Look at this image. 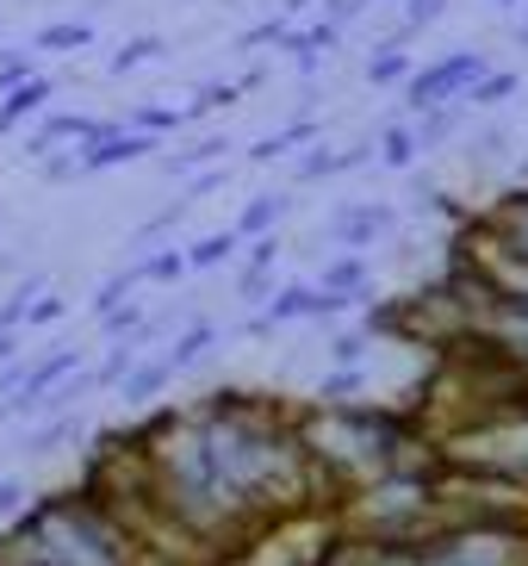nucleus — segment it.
Segmentation results:
<instances>
[{
    "label": "nucleus",
    "instance_id": "nucleus-16",
    "mask_svg": "<svg viewBox=\"0 0 528 566\" xmlns=\"http://www.w3.org/2000/svg\"><path fill=\"white\" fill-rule=\"evenodd\" d=\"M87 44H94V19H63L38 32V51H87Z\"/></svg>",
    "mask_w": 528,
    "mask_h": 566
},
{
    "label": "nucleus",
    "instance_id": "nucleus-29",
    "mask_svg": "<svg viewBox=\"0 0 528 566\" xmlns=\"http://www.w3.org/2000/svg\"><path fill=\"white\" fill-rule=\"evenodd\" d=\"M68 436H75V423H68V417H56V423H44V430L32 436V449H38V454H50L56 442H68Z\"/></svg>",
    "mask_w": 528,
    "mask_h": 566
},
{
    "label": "nucleus",
    "instance_id": "nucleus-2",
    "mask_svg": "<svg viewBox=\"0 0 528 566\" xmlns=\"http://www.w3.org/2000/svg\"><path fill=\"white\" fill-rule=\"evenodd\" d=\"M485 56L479 51H454V56H435L430 69H416L411 82H404V106L411 113H430V106H454L473 94V82L485 75Z\"/></svg>",
    "mask_w": 528,
    "mask_h": 566
},
{
    "label": "nucleus",
    "instance_id": "nucleus-19",
    "mask_svg": "<svg viewBox=\"0 0 528 566\" xmlns=\"http://www.w3.org/2000/svg\"><path fill=\"white\" fill-rule=\"evenodd\" d=\"M125 125H131V132L162 137V132H181V125H193V118H187V106H181V113H175V106H137V113L125 118Z\"/></svg>",
    "mask_w": 528,
    "mask_h": 566
},
{
    "label": "nucleus",
    "instance_id": "nucleus-15",
    "mask_svg": "<svg viewBox=\"0 0 528 566\" xmlns=\"http://www.w3.org/2000/svg\"><path fill=\"white\" fill-rule=\"evenodd\" d=\"M317 399L324 405H361L367 399V367H336L330 380L317 386Z\"/></svg>",
    "mask_w": 528,
    "mask_h": 566
},
{
    "label": "nucleus",
    "instance_id": "nucleus-21",
    "mask_svg": "<svg viewBox=\"0 0 528 566\" xmlns=\"http://www.w3.org/2000/svg\"><path fill=\"white\" fill-rule=\"evenodd\" d=\"M442 7H447V0H404V19H398L392 44H411L423 25H435V19H442Z\"/></svg>",
    "mask_w": 528,
    "mask_h": 566
},
{
    "label": "nucleus",
    "instance_id": "nucleus-37",
    "mask_svg": "<svg viewBox=\"0 0 528 566\" xmlns=\"http://www.w3.org/2000/svg\"><path fill=\"white\" fill-rule=\"evenodd\" d=\"M516 38H522V44H528V25H522V32H516Z\"/></svg>",
    "mask_w": 528,
    "mask_h": 566
},
{
    "label": "nucleus",
    "instance_id": "nucleus-30",
    "mask_svg": "<svg viewBox=\"0 0 528 566\" xmlns=\"http://www.w3.org/2000/svg\"><path fill=\"white\" fill-rule=\"evenodd\" d=\"M44 175H50V181H75V175H82V156L50 150V156H44Z\"/></svg>",
    "mask_w": 528,
    "mask_h": 566
},
{
    "label": "nucleus",
    "instance_id": "nucleus-6",
    "mask_svg": "<svg viewBox=\"0 0 528 566\" xmlns=\"http://www.w3.org/2000/svg\"><path fill=\"white\" fill-rule=\"evenodd\" d=\"M50 94H56V82H50V75H32L25 87H13V94H0V137H7V132H19V125H25L32 113H44V106H50Z\"/></svg>",
    "mask_w": 528,
    "mask_h": 566
},
{
    "label": "nucleus",
    "instance_id": "nucleus-10",
    "mask_svg": "<svg viewBox=\"0 0 528 566\" xmlns=\"http://www.w3.org/2000/svg\"><path fill=\"white\" fill-rule=\"evenodd\" d=\"M212 343H218V324H212V317L187 324V331L175 336V349H168V367H175V374H187L193 361H205V355H212Z\"/></svg>",
    "mask_w": 528,
    "mask_h": 566
},
{
    "label": "nucleus",
    "instance_id": "nucleus-31",
    "mask_svg": "<svg viewBox=\"0 0 528 566\" xmlns=\"http://www.w3.org/2000/svg\"><path fill=\"white\" fill-rule=\"evenodd\" d=\"M56 317H63V300H56V293H38L32 312H25V324H56Z\"/></svg>",
    "mask_w": 528,
    "mask_h": 566
},
{
    "label": "nucleus",
    "instance_id": "nucleus-7",
    "mask_svg": "<svg viewBox=\"0 0 528 566\" xmlns=\"http://www.w3.org/2000/svg\"><path fill=\"white\" fill-rule=\"evenodd\" d=\"M99 132V118H82V113H50L44 125L32 132V150L50 156V150H63V144H87V137Z\"/></svg>",
    "mask_w": 528,
    "mask_h": 566
},
{
    "label": "nucleus",
    "instance_id": "nucleus-11",
    "mask_svg": "<svg viewBox=\"0 0 528 566\" xmlns=\"http://www.w3.org/2000/svg\"><path fill=\"white\" fill-rule=\"evenodd\" d=\"M416 69H411V51H404V44H392V38H386L380 51L367 56V82L373 87H392V82H411Z\"/></svg>",
    "mask_w": 528,
    "mask_h": 566
},
{
    "label": "nucleus",
    "instance_id": "nucleus-25",
    "mask_svg": "<svg viewBox=\"0 0 528 566\" xmlns=\"http://www.w3.org/2000/svg\"><path fill=\"white\" fill-rule=\"evenodd\" d=\"M32 75H38V69H32V56H25V51H7V56H0V94L25 87Z\"/></svg>",
    "mask_w": 528,
    "mask_h": 566
},
{
    "label": "nucleus",
    "instance_id": "nucleus-26",
    "mask_svg": "<svg viewBox=\"0 0 528 566\" xmlns=\"http://www.w3.org/2000/svg\"><path fill=\"white\" fill-rule=\"evenodd\" d=\"M236 293H243V300H255V305H267V300H274V268H243Z\"/></svg>",
    "mask_w": 528,
    "mask_h": 566
},
{
    "label": "nucleus",
    "instance_id": "nucleus-23",
    "mask_svg": "<svg viewBox=\"0 0 528 566\" xmlns=\"http://www.w3.org/2000/svg\"><path fill=\"white\" fill-rule=\"evenodd\" d=\"M367 343H373V331H367V324H361V331H342V336L330 343L336 367H361V361H367Z\"/></svg>",
    "mask_w": 528,
    "mask_h": 566
},
{
    "label": "nucleus",
    "instance_id": "nucleus-18",
    "mask_svg": "<svg viewBox=\"0 0 528 566\" xmlns=\"http://www.w3.org/2000/svg\"><path fill=\"white\" fill-rule=\"evenodd\" d=\"M137 268H144V286H175L181 274H193V268H187V250H156Z\"/></svg>",
    "mask_w": 528,
    "mask_h": 566
},
{
    "label": "nucleus",
    "instance_id": "nucleus-36",
    "mask_svg": "<svg viewBox=\"0 0 528 566\" xmlns=\"http://www.w3.org/2000/svg\"><path fill=\"white\" fill-rule=\"evenodd\" d=\"M497 7H528V0H497Z\"/></svg>",
    "mask_w": 528,
    "mask_h": 566
},
{
    "label": "nucleus",
    "instance_id": "nucleus-24",
    "mask_svg": "<svg viewBox=\"0 0 528 566\" xmlns=\"http://www.w3.org/2000/svg\"><path fill=\"white\" fill-rule=\"evenodd\" d=\"M156 56H162V38H131V44L113 56V75H131L137 63H156Z\"/></svg>",
    "mask_w": 528,
    "mask_h": 566
},
{
    "label": "nucleus",
    "instance_id": "nucleus-9",
    "mask_svg": "<svg viewBox=\"0 0 528 566\" xmlns=\"http://www.w3.org/2000/svg\"><path fill=\"white\" fill-rule=\"evenodd\" d=\"M168 380H175V367H168V355H156V361H131V374L118 380V392L131 405H149V399H162Z\"/></svg>",
    "mask_w": 528,
    "mask_h": 566
},
{
    "label": "nucleus",
    "instance_id": "nucleus-33",
    "mask_svg": "<svg viewBox=\"0 0 528 566\" xmlns=\"http://www.w3.org/2000/svg\"><path fill=\"white\" fill-rule=\"evenodd\" d=\"M274 255H281V237H255L249 243V268H274Z\"/></svg>",
    "mask_w": 528,
    "mask_h": 566
},
{
    "label": "nucleus",
    "instance_id": "nucleus-28",
    "mask_svg": "<svg viewBox=\"0 0 528 566\" xmlns=\"http://www.w3.org/2000/svg\"><path fill=\"white\" fill-rule=\"evenodd\" d=\"M367 7H373V0H330V7H324V19H330V25H342V32H348V25H355V19L367 13Z\"/></svg>",
    "mask_w": 528,
    "mask_h": 566
},
{
    "label": "nucleus",
    "instance_id": "nucleus-32",
    "mask_svg": "<svg viewBox=\"0 0 528 566\" xmlns=\"http://www.w3.org/2000/svg\"><path fill=\"white\" fill-rule=\"evenodd\" d=\"M19 511H25V485H19V480H0V516L13 523Z\"/></svg>",
    "mask_w": 528,
    "mask_h": 566
},
{
    "label": "nucleus",
    "instance_id": "nucleus-35",
    "mask_svg": "<svg viewBox=\"0 0 528 566\" xmlns=\"http://www.w3.org/2000/svg\"><path fill=\"white\" fill-rule=\"evenodd\" d=\"M305 7H311V0H286V19H293V13H305Z\"/></svg>",
    "mask_w": 528,
    "mask_h": 566
},
{
    "label": "nucleus",
    "instance_id": "nucleus-3",
    "mask_svg": "<svg viewBox=\"0 0 528 566\" xmlns=\"http://www.w3.org/2000/svg\"><path fill=\"white\" fill-rule=\"evenodd\" d=\"M336 312H348V305L336 293H324L317 281H286V286H274V300L262 312L249 317V331L267 336V331H281V324H293V317H336Z\"/></svg>",
    "mask_w": 528,
    "mask_h": 566
},
{
    "label": "nucleus",
    "instance_id": "nucleus-14",
    "mask_svg": "<svg viewBox=\"0 0 528 566\" xmlns=\"http://www.w3.org/2000/svg\"><path fill=\"white\" fill-rule=\"evenodd\" d=\"M373 150H380V163H386V168H411L423 144H416V125H386Z\"/></svg>",
    "mask_w": 528,
    "mask_h": 566
},
{
    "label": "nucleus",
    "instance_id": "nucleus-17",
    "mask_svg": "<svg viewBox=\"0 0 528 566\" xmlns=\"http://www.w3.org/2000/svg\"><path fill=\"white\" fill-rule=\"evenodd\" d=\"M516 87H522V82H516V69H485V75L473 82V94H466L461 106H497V101H510Z\"/></svg>",
    "mask_w": 528,
    "mask_h": 566
},
{
    "label": "nucleus",
    "instance_id": "nucleus-12",
    "mask_svg": "<svg viewBox=\"0 0 528 566\" xmlns=\"http://www.w3.org/2000/svg\"><path fill=\"white\" fill-rule=\"evenodd\" d=\"M305 144H317V118H293L286 132L262 137V144L249 150V163H274V156H286V150H305Z\"/></svg>",
    "mask_w": 528,
    "mask_h": 566
},
{
    "label": "nucleus",
    "instance_id": "nucleus-27",
    "mask_svg": "<svg viewBox=\"0 0 528 566\" xmlns=\"http://www.w3.org/2000/svg\"><path fill=\"white\" fill-rule=\"evenodd\" d=\"M224 150H231L224 137H199V144H193V150H187V156H181V163H175V168H199V163H218V156H224Z\"/></svg>",
    "mask_w": 528,
    "mask_h": 566
},
{
    "label": "nucleus",
    "instance_id": "nucleus-8",
    "mask_svg": "<svg viewBox=\"0 0 528 566\" xmlns=\"http://www.w3.org/2000/svg\"><path fill=\"white\" fill-rule=\"evenodd\" d=\"M286 206H293L286 193H255V200L243 206V218H236L231 231L243 237V243H255V237H274V224L286 218Z\"/></svg>",
    "mask_w": 528,
    "mask_h": 566
},
{
    "label": "nucleus",
    "instance_id": "nucleus-13",
    "mask_svg": "<svg viewBox=\"0 0 528 566\" xmlns=\"http://www.w3.org/2000/svg\"><path fill=\"white\" fill-rule=\"evenodd\" d=\"M236 243H243L236 231H212V237H199V243H187V268H199V274H205V268H224V262L236 255Z\"/></svg>",
    "mask_w": 528,
    "mask_h": 566
},
{
    "label": "nucleus",
    "instance_id": "nucleus-5",
    "mask_svg": "<svg viewBox=\"0 0 528 566\" xmlns=\"http://www.w3.org/2000/svg\"><path fill=\"white\" fill-rule=\"evenodd\" d=\"M317 286H324V293H336L342 305H367V300H373V274H367V255H355V250L336 255V262L317 274Z\"/></svg>",
    "mask_w": 528,
    "mask_h": 566
},
{
    "label": "nucleus",
    "instance_id": "nucleus-4",
    "mask_svg": "<svg viewBox=\"0 0 528 566\" xmlns=\"http://www.w3.org/2000/svg\"><path fill=\"white\" fill-rule=\"evenodd\" d=\"M392 224H398L392 206H348V212H336V243L361 255V250H373Z\"/></svg>",
    "mask_w": 528,
    "mask_h": 566
},
{
    "label": "nucleus",
    "instance_id": "nucleus-22",
    "mask_svg": "<svg viewBox=\"0 0 528 566\" xmlns=\"http://www.w3.org/2000/svg\"><path fill=\"white\" fill-rule=\"evenodd\" d=\"M99 324H106V336H118V343H125V336H137V331L149 324V312H144L137 300H125L118 312H106V317H99Z\"/></svg>",
    "mask_w": 528,
    "mask_h": 566
},
{
    "label": "nucleus",
    "instance_id": "nucleus-20",
    "mask_svg": "<svg viewBox=\"0 0 528 566\" xmlns=\"http://www.w3.org/2000/svg\"><path fill=\"white\" fill-rule=\"evenodd\" d=\"M137 286H144V268H125V274H113V281L94 293V317H106V312H118V305L131 300Z\"/></svg>",
    "mask_w": 528,
    "mask_h": 566
},
{
    "label": "nucleus",
    "instance_id": "nucleus-1",
    "mask_svg": "<svg viewBox=\"0 0 528 566\" xmlns=\"http://www.w3.org/2000/svg\"><path fill=\"white\" fill-rule=\"evenodd\" d=\"M435 454L454 467H479L497 473L528 492V411L522 417H485V423H466V430L435 436Z\"/></svg>",
    "mask_w": 528,
    "mask_h": 566
},
{
    "label": "nucleus",
    "instance_id": "nucleus-34",
    "mask_svg": "<svg viewBox=\"0 0 528 566\" xmlns=\"http://www.w3.org/2000/svg\"><path fill=\"white\" fill-rule=\"evenodd\" d=\"M13 355H19V336H13V331H0V361H13Z\"/></svg>",
    "mask_w": 528,
    "mask_h": 566
}]
</instances>
